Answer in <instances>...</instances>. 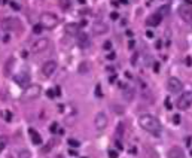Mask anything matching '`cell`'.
Masks as SVG:
<instances>
[{
    "mask_svg": "<svg viewBox=\"0 0 192 158\" xmlns=\"http://www.w3.org/2000/svg\"><path fill=\"white\" fill-rule=\"evenodd\" d=\"M139 124L144 131H147V133H151V134H154V136H159L161 131H162V127H161L159 119L155 118L154 115H149V113L140 115Z\"/></svg>",
    "mask_w": 192,
    "mask_h": 158,
    "instance_id": "6da1fadb",
    "label": "cell"
},
{
    "mask_svg": "<svg viewBox=\"0 0 192 158\" xmlns=\"http://www.w3.org/2000/svg\"><path fill=\"white\" fill-rule=\"evenodd\" d=\"M57 24H58V17L55 14H52V12H43L40 15V25L43 29L51 30L54 27H57Z\"/></svg>",
    "mask_w": 192,
    "mask_h": 158,
    "instance_id": "7a4b0ae2",
    "label": "cell"
},
{
    "mask_svg": "<svg viewBox=\"0 0 192 158\" xmlns=\"http://www.w3.org/2000/svg\"><path fill=\"white\" fill-rule=\"evenodd\" d=\"M191 105H192V92L191 91L182 92L180 97H179V100H177V107L180 110H186V109L191 107Z\"/></svg>",
    "mask_w": 192,
    "mask_h": 158,
    "instance_id": "3957f363",
    "label": "cell"
},
{
    "mask_svg": "<svg viewBox=\"0 0 192 158\" xmlns=\"http://www.w3.org/2000/svg\"><path fill=\"white\" fill-rule=\"evenodd\" d=\"M49 39H46V37H40V39H37L35 43L31 45V52L33 54H40L43 52V51H46L48 48H49Z\"/></svg>",
    "mask_w": 192,
    "mask_h": 158,
    "instance_id": "277c9868",
    "label": "cell"
},
{
    "mask_svg": "<svg viewBox=\"0 0 192 158\" xmlns=\"http://www.w3.org/2000/svg\"><path fill=\"white\" fill-rule=\"evenodd\" d=\"M39 94H40V87H39V85H28V87L25 88V91H24L22 97H24V100L30 102V100L37 99V97H39Z\"/></svg>",
    "mask_w": 192,
    "mask_h": 158,
    "instance_id": "5b68a950",
    "label": "cell"
},
{
    "mask_svg": "<svg viewBox=\"0 0 192 158\" xmlns=\"http://www.w3.org/2000/svg\"><path fill=\"white\" fill-rule=\"evenodd\" d=\"M107 123H109V119H107V115L104 112H98L95 115V118H94V125H95V128L98 131H103L107 127Z\"/></svg>",
    "mask_w": 192,
    "mask_h": 158,
    "instance_id": "8992f818",
    "label": "cell"
},
{
    "mask_svg": "<svg viewBox=\"0 0 192 158\" xmlns=\"http://www.w3.org/2000/svg\"><path fill=\"white\" fill-rule=\"evenodd\" d=\"M167 88H168V91H170L171 94H177V92L182 91L183 84L180 82V79H177V78H174V76H171V78L167 81Z\"/></svg>",
    "mask_w": 192,
    "mask_h": 158,
    "instance_id": "52a82bcc",
    "label": "cell"
},
{
    "mask_svg": "<svg viewBox=\"0 0 192 158\" xmlns=\"http://www.w3.org/2000/svg\"><path fill=\"white\" fill-rule=\"evenodd\" d=\"M177 14L185 22H191L192 21V8L188 6V5H180L179 9H177Z\"/></svg>",
    "mask_w": 192,
    "mask_h": 158,
    "instance_id": "ba28073f",
    "label": "cell"
},
{
    "mask_svg": "<svg viewBox=\"0 0 192 158\" xmlns=\"http://www.w3.org/2000/svg\"><path fill=\"white\" fill-rule=\"evenodd\" d=\"M2 27L5 30H9V32H15V30H19L21 29V22L17 18H6L3 22H2Z\"/></svg>",
    "mask_w": 192,
    "mask_h": 158,
    "instance_id": "9c48e42d",
    "label": "cell"
},
{
    "mask_svg": "<svg viewBox=\"0 0 192 158\" xmlns=\"http://www.w3.org/2000/svg\"><path fill=\"white\" fill-rule=\"evenodd\" d=\"M55 70H57V61H54V60L45 61L43 66H42V73H43V76H46V78L52 76L54 73H55Z\"/></svg>",
    "mask_w": 192,
    "mask_h": 158,
    "instance_id": "30bf717a",
    "label": "cell"
},
{
    "mask_svg": "<svg viewBox=\"0 0 192 158\" xmlns=\"http://www.w3.org/2000/svg\"><path fill=\"white\" fill-rule=\"evenodd\" d=\"M91 45V40H89V36L85 32H79L78 33V46L82 48V49H87Z\"/></svg>",
    "mask_w": 192,
    "mask_h": 158,
    "instance_id": "8fae6325",
    "label": "cell"
},
{
    "mask_svg": "<svg viewBox=\"0 0 192 158\" xmlns=\"http://www.w3.org/2000/svg\"><path fill=\"white\" fill-rule=\"evenodd\" d=\"M92 30H94V33L95 35H106L107 32H109V25L103 22V21H97L94 25H92Z\"/></svg>",
    "mask_w": 192,
    "mask_h": 158,
    "instance_id": "7c38bea8",
    "label": "cell"
},
{
    "mask_svg": "<svg viewBox=\"0 0 192 158\" xmlns=\"http://www.w3.org/2000/svg\"><path fill=\"white\" fill-rule=\"evenodd\" d=\"M15 82H17L18 85H21V87L28 85V84H30V75H28V73H25V72L18 73L17 76H15Z\"/></svg>",
    "mask_w": 192,
    "mask_h": 158,
    "instance_id": "4fadbf2b",
    "label": "cell"
},
{
    "mask_svg": "<svg viewBox=\"0 0 192 158\" xmlns=\"http://www.w3.org/2000/svg\"><path fill=\"white\" fill-rule=\"evenodd\" d=\"M167 157H168V158H185V152H183V149H182V148H179V146H173V148L168 151Z\"/></svg>",
    "mask_w": 192,
    "mask_h": 158,
    "instance_id": "5bb4252c",
    "label": "cell"
},
{
    "mask_svg": "<svg viewBox=\"0 0 192 158\" xmlns=\"http://www.w3.org/2000/svg\"><path fill=\"white\" fill-rule=\"evenodd\" d=\"M14 66H15V58H14V57H9V58H8V61L5 63V69H3L5 76H11V75H12Z\"/></svg>",
    "mask_w": 192,
    "mask_h": 158,
    "instance_id": "9a60e30c",
    "label": "cell"
},
{
    "mask_svg": "<svg viewBox=\"0 0 192 158\" xmlns=\"http://www.w3.org/2000/svg\"><path fill=\"white\" fill-rule=\"evenodd\" d=\"M161 21H162V17H161L158 12H155V14H152L151 17L147 18L146 24L151 25V27H155V25H159V24H161Z\"/></svg>",
    "mask_w": 192,
    "mask_h": 158,
    "instance_id": "2e32d148",
    "label": "cell"
},
{
    "mask_svg": "<svg viewBox=\"0 0 192 158\" xmlns=\"http://www.w3.org/2000/svg\"><path fill=\"white\" fill-rule=\"evenodd\" d=\"M28 134H30V137H31L33 145H40V143H42V137H40V134H39L36 130L30 128V130H28Z\"/></svg>",
    "mask_w": 192,
    "mask_h": 158,
    "instance_id": "e0dca14e",
    "label": "cell"
},
{
    "mask_svg": "<svg viewBox=\"0 0 192 158\" xmlns=\"http://www.w3.org/2000/svg\"><path fill=\"white\" fill-rule=\"evenodd\" d=\"M66 32L69 35H78L79 33V25L78 24H67L66 25Z\"/></svg>",
    "mask_w": 192,
    "mask_h": 158,
    "instance_id": "ac0fdd59",
    "label": "cell"
},
{
    "mask_svg": "<svg viewBox=\"0 0 192 158\" xmlns=\"http://www.w3.org/2000/svg\"><path fill=\"white\" fill-rule=\"evenodd\" d=\"M168 12H170V6H167V5H164V6H161V8L158 9V14H159L162 18L165 17V15H168Z\"/></svg>",
    "mask_w": 192,
    "mask_h": 158,
    "instance_id": "d6986e66",
    "label": "cell"
},
{
    "mask_svg": "<svg viewBox=\"0 0 192 158\" xmlns=\"http://www.w3.org/2000/svg\"><path fill=\"white\" fill-rule=\"evenodd\" d=\"M89 72V63L88 61H85V63H81L79 64V73H88Z\"/></svg>",
    "mask_w": 192,
    "mask_h": 158,
    "instance_id": "ffe728a7",
    "label": "cell"
},
{
    "mask_svg": "<svg viewBox=\"0 0 192 158\" xmlns=\"http://www.w3.org/2000/svg\"><path fill=\"white\" fill-rule=\"evenodd\" d=\"M18 158H31V154L27 149H21L19 154H18Z\"/></svg>",
    "mask_w": 192,
    "mask_h": 158,
    "instance_id": "44dd1931",
    "label": "cell"
},
{
    "mask_svg": "<svg viewBox=\"0 0 192 158\" xmlns=\"http://www.w3.org/2000/svg\"><path fill=\"white\" fill-rule=\"evenodd\" d=\"M6 145H8V137L6 136H0V152L5 151Z\"/></svg>",
    "mask_w": 192,
    "mask_h": 158,
    "instance_id": "7402d4cb",
    "label": "cell"
},
{
    "mask_svg": "<svg viewBox=\"0 0 192 158\" xmlns=\"http://www.w3.org/2000/svg\"><path fill=\"white\" fill-rule=\"evenodd\" d=\"M60 6L63 9H69L70 6H71V2L70 0H60Z\"/></svg>",
    "mask_w": 192,
    "mask_h": 158,
    "instance_id": "603a6c76",
    "label": "cell"
},
{
    "mask_svg": "<svg viewBox=\"0 0 192 158\" xmlns=\"http://www.w3.org/2000/svg\"><path fill=\"white\" fill-rule=\"evenodd\" d=\"M124 96L130 100L133 96H134V89H130V88H125V91H124Z\"/></svg>",
    "mask_w": 192,
    "mask_h": 158,
    "instance_id": "cb8c5ba5",
    "label": "cell"
},
{
    "mask_svg": "<svg viewBox=\"0 0 192 158\" xmlns=\"http://www.w3.org/2000/svg\"><path fill=\"white\" fill-rule=\"evenodd\" d=\"M67 142H69V145L71 146V148H79V145H81L79 140H76V139H69Z\"/></svg>",
    "mask_w": 192,
    "mask_h": 158,
    "instance_id": "d4e9b609",
    "label": "cell"
},
{
    "mask_svg": "<svg viewBox=\"0 0 192 158\" xmlns=\"http://www.w3.org/2000/svg\"><path fill=\"white\" fill-rule=\"evenodd\" d=\"M49 131H51V133H57V131H58V124H57V123L51 124V127H49Z\"/></svg>",
    "mask_w": 192,
    "mask_h": 158,
    "instance_id": "484cf974",
    "label": "cell"
},
{
    "mask_svg": "<svg viewBox=\"0 0 192 158\" xmlns=\"http://www.w3.org/2000/svg\"><path fill=\"white\" fill-rule=\"evenodd\" d=\"M42 29H43V27H42L40 24H37V25H35V27H33V33H36V35L42 33Z\"/></svg>",
    "mask_w": 192,
    "mask_h": 158,
    "instance_id": "4316f807",
    "label": "cell"
},
{
    "mask_svg": "<svg viewBox=\"0 0 192 158\" xmlns=\"http://www.w3.org/2000/svg\"><path fill=\"white\" fill-rule=\"evenodd\" d=\"M5 119H6L8 123H11V121H12V113H11L9 110H6V112H5Z\"/></svg>",
    "mask_w": 192,
    "mask_h": 158,
    "instance_id": "83f0119b",
    "label": "cell"
},
{
    "mask_svg": "<svg viewBox=\"0 0 192 158\" xmlns=\"http://www.w3.org/2000/svg\"><path fill=\"white\" fill-rule=\"evenodd\" d=\"M46 96H48L49 99H54V97L57 96V92H55V89H48V92H46Z\"/></svg>",
    "mask_w": 192,
    "mask_h": 158,
    "instance_id": "f1b7e54d",
    "label": "cell"
},
{
    "mask_svg": "<svg viewBox=\"0 0 192 158\" xmlns=\"http://www.w3.org/2000/svg\"><path fill=\"white\" fill-rule=\"evenodd\" d=\"M185 64H186L188 67H192V57H189V55H188V57L185 58Z\"/></svg>",
    "mask_w": 192,
    "mask_h": 158,
    "instance_id": "f546056e",
    "label": "cell"
},
{
    "mask_svg": "<svg viewBox=\"0 0 192 158\" xmlns=\"http://www.w3.org/2000/svg\"><path fill=\"white\" fill-rule=\"evenodd\" d=\"M180 121H182V119H180V115H174V116H173V123H174L176 125H179Z\"/></svg>",
    "mask_w": 192,
    "mask_h": 158,
    "instance_id": "4dcf8cb0",
    "label": "cell"
},
{
    "mask_svg": "<svg viewBox=\"0 0 192 158\" xmlns=\"http://www.w3.org/2000/svg\"><path fill=\"white\" fill-rule=\"evenodd\" d=\"M103 48H104L106 51H107V49H112V42H109V40H107V42H104Z\"/></svg>",
    "mask_w": 192,
    "mask_h": 158,
    "instance_id": "1f68e13d",
    "label": "cell"
},
{
    "mask_svg": "<svg viewBox=\"0 0 192 158\" xmlns=\"http://www.w3.org/2000/svg\"><path fill=\"white\" fill-rule=\"evenodd\" d=\"M109 158H118V152L116 151H109Z\"/></svg>",
    "mask_w": 192,
    "mask_h": 158,
    "instance_id": "d6a6232c",
    "label": "cell"
},
{
    "mask_svg": "<svg viewBox=\"0 0 192 158\" xmlns=\"http://www.w3.org/2000/svg\"><path fill=\"white\" fill-rule=\"evenodd\" d=\"M95 94H97L98 97H101V87H100V85L95 87Z\"/></svg>",
    "mask_w": 192,
    "mask_h": 158,
    "instance_id": "836d02e7",
    "label": "cell"
},
{
    "mask_svg": "<svg viewBox=\"0 0 192 158\" xmlns=\"http://www.w3.org/2000/svg\"><path fill=\"white\" fill-rule=\"evenodd\" d=\"M165 107H167V109H168V110H170V109H171V107H173V105H171V102H170V100H168V99H165Z\"/></svg>",
    "mask_w": 192,
    "mask_h": 158,
    "instance_id": "e575fe53",
    "label": "cell"
},
{
    "mask_svg": "<svg viewBox=\"0 0 192 158\" xmlns=\"http://www.w3.org/2000/svg\"><path fill=\"white\" fill-rule=\"evenodd\" d=\"M115 58H116V54L115 52H110L107 55V60H115Z\"/></svg>",
    "mask_w": 192,
    "mask_h": 158,
    "instance_id": "d590c367",
    "label": "cell"
},
{
    "mask_svg": "<svg viewBox=\"0 0 192 158\" xmlns=\"http://www.w3.org/2000/svg\"><path fill=\"white\" fill-rule=\"evenodd\" d=\"M110 18H112V19H118V18H119V15H118L116 12H112V14H110Z\"/></svg>",
    "mask_w": 192,
    "mask_h": 158,
    "instance_id": "8d00e7d4",
    "label": "cell"
},
{
    "mask_svg": "<svg viewBox=\"0 0 192 158\" xmlns=\"http://www.w3.org/2000/svg\"><path fill=\"white\" fill-rule=\"evenodd\" d=\"M154 72H155V73H158V72H159V64H158V63H155V64H154Z\"/></svg>",
    "mask_w": 192,
    "mask_h": 158,
    "instance_id": "74e56055",
    "label": "cell"
},
{
    "mask_svg": "<svg viewBox=\"0 0 192 158\" xmlns=\"http://www.w3.org/2000/svg\"><path fill=\"white\" fill-rule=\"evenodd\" d=\"M69 154L71 155V157H76V155H78V151H73V149H70Z\"/></svg>",
    "mask_w": 192,
    "mask_h": 158,
    "instance_id": "f35d334b",
    "label": "cell"
},
{
    "mask_svg": "<svg viewBox=\"0 0 192 158\" xmlns=\"http://www.w3.org/2000/svg\"><path fill=\"white\" fill-rule=\"evenodd\" d=\"M11 6H12V9H15V11H19V6H18L17 3H11Z\"/></svg>",
    "mask_w": 192,
    "mask_h": 158,
    "instance_id": "ab89813d",
    "label": "cell"
},
{
    "mask_svg": "<svg viewBox=\"0 0 192 158\" xmlns=\"http://www.w3.org/2000/svg\"><path fill=\"white\" fill-rule=\"evenodd\" d=\"M137 57H139V55L136 54V55H134V58H131V64H136V63H137Z\"/></svg>",
    "mask_w": 192,
    "mask_h": 158,
    "instance_id": "60d3db41",
    "label": "cell"
},
{
    "mask_svg": "<svg viewBox=\"0 0 192 158\" xmlns=\"http://www.w3.org/2000/svg\"><path fill=\"white\" fill-rule=\"evenodd\" d=\"M134 45H136V42H134V40H131V42H130V45H128V48H130V49H133V48H134Z\"/></svg>",
    "mask_w": 192,
    "mask_h": 158,
    "instance_id": "b9f144b4",
    "label": "cell"
},
{
    "mask_svg": "<svg viewBox=\"0 0 192 158\" xmlns=\"http://www.w3.org/2000/svg\"><path fill=\"white\" fill-rule=\"evenodd\" d=\"M146 36H147V37H154V32L147 30V32H146Z\"/></svg>",
    "mask_w": 192,
    "mask_h": 158,
    "instance_id": "7bdbcfd3",
    "label": "cell"
},
{
    "mask_svg": "<svg viewBox=\"0 0 192 158\" xmlns=\"http://www.w3.org/2000/svg\"><path fill=\"white\" fill-rule=\"evenodd\" d=\"M161 46H162V45H161V40H158L157 43H155V48H157V49H159Z\"/></svg>",
    "mask_w": 192,
    "mask_h": 158,
    "instance_id": "ee69618b",
    "label": "cell"
},
{
    "mask_svg": "<svg viewBox=\"0 0 192 158\" xmlns=\"http://www.w3.org/2000/svg\"><path fill=\"white\" fill-rule=\"evenodd\" d=\"M130 154H137V149H136V148H131V149H130Z\"/></svg>",
    "mask_w": 192,
    "mask_h": 158,
    "instance_id": "f6af8a7d",
    "label": "cell"
},
{
    "mask_svg": "<svg viewBox=\"0 0 192 158\" xmlns=\"http://www.w3.org/2000/svg\"><path fill=\"white\" fill-rule=\"evenodd\" d=\"M55 92H57V96H60V94H61V91H60V88H58V87L55 88Z\"/></svg>",
    "mask_w": 192,
    "mask_h": 158,
    "instance_id": "bcb514c9",
    "label": "cell"
},
{
    "mask_svg": "<svg viewBox=\"0 0 192 158\" xmlns=\"http://www.w3.org/2000/svg\"><path fill=\"white\" fill-rule=\"evenodd\" d=\"M79 3H82V5H85V0H79Z\"/></svg>",
    "mask_w": 192,
    "mask_h": 158,
    "instance_id": "7dc6e473",
    "label": "cell"
},
{
    "mask_svg": "<svg viewBox=\"0 0 192 158\" xmlns=\"http://www.w3.org/2000/svg\"><path fill=\"white\" fill-rule=\"evenodd\" d=\"M84 158H85V157H84Z\"/></svg>",
    "mask_w": 192,
    "mask_h": 158,
    "instance_id": "c3c4849f",
    "label": "cell"
}]
</instances>
